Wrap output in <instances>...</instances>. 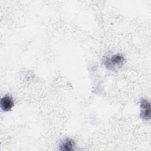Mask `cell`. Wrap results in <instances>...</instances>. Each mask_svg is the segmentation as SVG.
I'll use <instances>...</instances> for the list:
<instances>
[{"label":"cell","instance_id":"obj_2","mask_svg":"<svg viewBox=\"0 0 151 151\" xmlns=\"http://www.w3.org/2000/svg\"><path fill=\"white\" fill-rule=\"evenodd\" d=\"M140 117L145 120H149L150 118V103L144 99L140 101Z\"/></svg>","mask_w":151,"mask_h":151},{"label":"cell","instance_id":"obj_1","mask_svg":"<svg viewBox=\"0 0 151 151\" xmlns=\"http://www.w3.org/2000/svg\"><path fill=\"white\" fill-rule=\"evenodd\" d=\"M124 62V57L122 54H117L107 58L104 62V65L109 70H116L121 67Z\"/></svg>","mask_w":151,"mask_h":151},{"label":"cell","instance_id":"obj_4","mask_svg":"<svg viewBox=\"0 0 151 151\" xmlns=\"http://www.w3.org/2000/svg\"><path fill=\"white\" fill-rule=\"evenodd\" d=\"M75 146V142L72 139L67 138L61 142L60 146V150H73Z\"/></svg>","mask_w":151,"mask_h":151},{"label":"cell","instance_id":"obj_3","mask_svg":"<svg viewBox=\"0 0 151 151\" xmlns=\"http://www.w3.org/2000/svg\"><path fill=\"white\" fill-rule=\"evenodd\" d=\"M1 108L4 111H8L14 106V101L9 96H5L1 99Z\"/></svg>","mask_w":151,"mask_h":151}]
</instances>
